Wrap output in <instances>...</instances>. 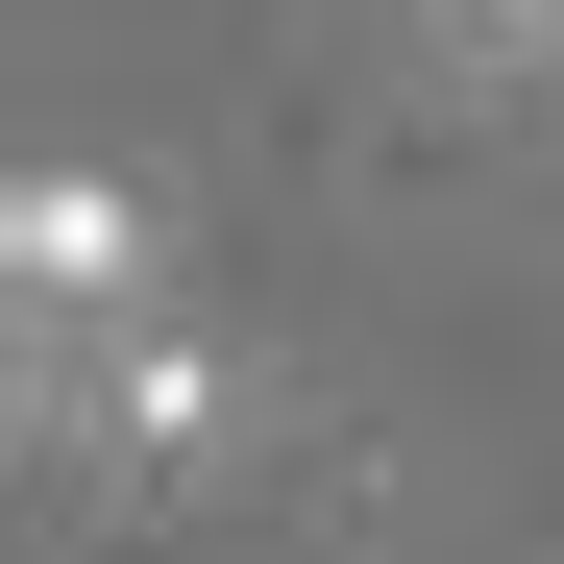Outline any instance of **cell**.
Wrapping results in <instances>:
<instances>
[{
    "instance_id": "1",
    "label": "cell",
    "mask_w": 564,
    "mask_h": 564,
    "mask_svg": "<svg viewBox=\"0 0 564 564\" xmlns=\"http://www.w3.org/2000/svg\"><path fill=\"white\" fill-rule=\"evenodd\" d=\"M0 270H25V368H74V344H148V197L123 172H25L0 197Z\"/></svg>"
},
{
    "instance_id": "2",
    "label": "cell",
    "mask_w": 564,
    "mask_h": 564,
    "mask_svg": "<svg viewBox=\"0 0 564 564\" xmlns=\"http://www.w3.org/2000/svg\"><path fill=\"white\" fill-rule=\"evenodd\" d=\"M25 417L123 442V466H221V417H246V393H221V344H172V319H148V344H74V368H25Z\"/></svg>"
},
{
    "instance_id": "3",
    "label": "cell",
    "mask_w": 564,
    "mask_h": 564,
    "mask_svg": "<svg viewBox=\"0 0 564 564\" xmlns=\"http://www.w3.org/2000/svg\"><path fill=\"white\" fill-rule=\"evenodd\" d=\"M442 50H466V74H540V50H564V0H442Z\"/></svg>"
}]
</instances>
